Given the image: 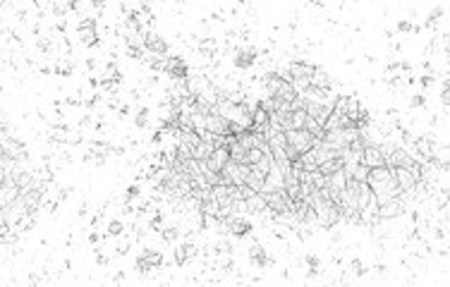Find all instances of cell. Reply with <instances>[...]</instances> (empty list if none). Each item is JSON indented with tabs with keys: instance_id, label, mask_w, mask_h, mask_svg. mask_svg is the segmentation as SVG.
<instances>
[{
	"instance_id": "obj_12",
	"label": "cell",
	"mask_w": 450,
	"mask_h": 287,
	"mask_svg": "<svg viewBox=\"0 0 450 287\" xmlns=\"http://www.w3.org/2000/svg\"><path fill=\"white\" fill-rule=\"evenodd\" d=\"M306 263H309V273H311V275L319 273V268H321V261H319L316 256H306Z\"/></svg>"
},
{
	"instance_id": "obj_24",
	"label": "cell",
	"mask_w": 450,
	"mask_h": 287,
	"mask_svg": "<svg viewBox=\"0 0 450 287\" xmlns=\"http://www.w3.org/2000/svg\"><path fill=\"white\" fill-rule=\"evenodd\" d=\"M91 2H93L96 7H103V0H91Z\"/></svg>"
},
{
	"instance_id": "obj_18",
	"label": "cell",
	"mask_w": 450,
	"mask_h": 287,
	"mask_svg": "<svg viewBox=\"0 0 450 287\" xmlns=\"http://www.w3.org/2000/svg\"><path fill=\"white\" fill-rule=\"evenodd\" d=\"M424 101H426V98H424V96H421V93H417V96H412V101H410V106H412V108H421V106H424Z\"/></svg>"
},
{
	"instance_id": "obj_15",
	"label": "cell",
	"mask_w": 450,
	"mask_h": 287,
	"mask_svg": "<svg viewBox=\"0 0 450 287\" xmlns=\"http://www.w3.org/2000/svg\"><path fill=\"white\" fill-rule=\"evenodd\" d=\"M163 239H165V242H175V239H178V228H168V230L163 232Z\"/></svg>"
},
{
	"instance_id": "obj_11",
	"label": "cell",
	"mask_w": 450,
	"mask_h": 287,
	"mask_svg": "<svg viewBox=\"0 0 450 287\" xmlns=\"http://www.w3.org/2000/svg\"><path fill=\"white\" fill-rule=\"evenodd\" d=\"M438 17H443V7H433V10H431V15H429V19H426V27L431 29L433 24L438 22Z\"/></svg>"
},
{
	"instance_id": "obj_13",
	"label": "cell",
	"mask_w": 450,
	"mask_h": 287,
	"mask_svg": "<svg viewBox=\"0 0 450 287\" xmlns=\"http://www.w3.org/2000/svg\"><path fill=\"white\" fill-rule=\"evenodd\" d=\"M122 230H125V228H122V223H120V220H113V223L108 225V234H113V237H118Z\"/></svg>"
},
{
	"instance_id": "obj_14",
	"label": "cell",
	"mask_w": 450,
	"mask_h": 287,
	"mask_svg": "<svg viewBox=\"0 0 450 287\" xmlns=\"http://www.w3.org/2000/svg\"><path fill=\"white\" fill-rule=\"evenodd\" d=\"M146 115H149V110H146V108H142V110L137 113V117H134V125H137V127H144L146 120H149Z\"/></svg>"
},
{
	"instance_id": "obj_10",
	"label": "cell",
	"mask_w": 450,
	"mask_h": 287,
	"mask_svg": "<svg viewBox=\"0 0 450 287\" xmlns=\"http://www.w3.org/2000/svg\"><path fill=\"white\" fill-rule=\"evenodd\" d=\"M79 34H82V43H84V46H96V43H98L96 27H91V29H79Z\"/></svg>"
},
{
	"instance_id": "obj_6",
	"label": "cell",
	"mask_w": 450,
	"mask_h": 287,
	"mask_svg": "<svg viewBox=\"0 0 450 287\" xmlns=\"http://www.w3.org/2000/svg\"><path fill=\"white\" fill-rule=\"evenodd\" d=\"M144 46H146V51H151L153 55H165L168 53V43L163 41L161 36H156V34H146L144 31Z\"/></svg>"
},
{
	"instance_id": "obj_8",
	"label": "cell",
	"mask_w": 450,
	"mask_h": 287,
	"mask_svg": "<svg viewBox=\"0 0 450 287\" xmlns=\"http://www.w3.org/2000/svg\"><path fill=\"white\" fill-rule=\"evenodd\" d=\"M254 60H256V53L254 51H237L235 55V67H240V70H247V67H252Z\"/></svg>"
},
{
	"instance_id": "obj_2",
	"label": "cell",
	"mask_w": 450,
	"mask_h": 287,
	"mask_svg": "<svg viewBox=\"0 0 450 287\" xmlns=\"http://www.w3.org/2000/svg\"><path fill=\"white\" fill-rule=\"evenodd\" d=\"M393 170H395L397 187L402 189V194H412L414 187H417V179H414V175L410 172V168H405V165H397V168H393Z\"/></svg>"
},
{
	"instance_id": "obj_20",
	"label": "cell",
	"mask_w": 450,
	"mask_h": 287,
	"mask_svg": "<svg viewBox=\"0 0 450 287\" xmlns=\"http://www.w3.org/2000/svg\"><path fill=\"white\" fill-rule=\"evenodd\" d=\"M431 82H433V77H429V74H426V77H421V84H424V86H429Z\"/></svg>"
},
{
	"instance_id": "obj_1",
	"label": "cell",
	"mask_w": 450,
	"mask_h": 287,
	"mask_svg": "<svg viewBox=\"0 0 450 287\" xmlns=\"http://www.w3.org/2000/svg\"><path fill=\"white\" fill-rule=\"evenodd\" d=\"M165 74H170L173 79H182V82H187L189 77H187V62L178 57V55H168L165 57V67H163Z\"/></svg>"
},
{
	"instance_id": "obj_17",
	"label": "cell",
	"mask_w": 450,
	"mask_h": 287,
	"mask_svg": "<svg viewBox=\"0 0 450 287\" xmlns=\"http://www.w3.org/2000/svg\"><path fill=\"white\" fill-rule=\"evenodd\" d=\"M397 31H414V24L407 22V19H402V22H397Z\"/></svg>"
},
{
	"instance_id": "obj_16",
	"label": "cell",
	"mask_w": 450,
	"mask_h": 287,
	"mask_svg": "<svg viewBox=\"0 0 450 287\" xmlns=\"http://www.w3.org/2000/svg\"><path fill=\"white\" fill-rule=\"evenodd\" d=\"M137 197H139V187H137V184H132V187L127 189L125 201H132V199H137Z\"/></svg>"
},
{
	"instance_id": "obj_23",
	"label": "cell",
	"mask_w": 450,
	"mask_h": 287,
	"mask_svg": "<svg viewBox=\"0 0 450 287\" xmlns=\"http://www.w3.org/2000/svg\"><path fill=\"white\" fill-rule=\"evenodd\" d=\"M311 5H316V7H324V0H309Z\"/></svg>"
},
{
	"instance_id": "obj_9",
	"label": "cell",
	"mask_w": 450,
	"mask_h": 287,
	"mask_svg": "<svg viewBox=\"0 0 450 287\" xmlns=\"http://www.w3.org/2000/svg\"><path fill=\"white\" fill-rule=\"evenodd\" d=\"M249 258H252L254 266H259V268H264L266 263H269V256H266V249L264 247H259V244H254L252 249H249Z\"/></svg>"
},
{
	"instance_id": "obj_4",
	"label": "cell",
	"mask_w": 450,
	"mask_h": 287,
	"mask_svg": "<svg viewBox=\"0 0 450 287\" xmlns=\"http://www.w3.org/2000/svg\"><path fill=\"white\" fill-rule=\"evenodd\" d=\"M163 263V256L158 251L153 249H144V254L137 258V268L139 270H151V268H158Z\"/></svg>"
},
{
	"instance_id": "obj_22",
	"label": "cell",
	"mask_w": 450,
	"mask_h": 287,
	"mask_svg": "<svg viewBox=\"0 0 450 287\" xmlns=\"http://www.w3.org/2000/svg\"><path fill=\"white\" fill-rule=\"evenodd\" d=\"M161 134H163V132H156V134L151 137V142H153V144H158V142H161Z\"/></svg>"
},
{
	"instance_id": "obj_3",
	"label": "cell",
	"mask_w": 450,
	"mask_h": 287,
	"mask_svg": "<svg viewBox=\"0 0 450 287\" xmlns=\"http://www.w3.org/2000/svg\"><path fill=\"white\" fill-rule=\"evenodd\" d=\"M361 163H366L369 168L388 165V163H386V153H383V148H378V146H366V148H364V153H361Z\"/></svg>"
},
{
	"instance_id": "obj_19",
	"label": "cell",
	"mask_w": 450,
	"mask_h": 287,
	"mask_svg": "<svg viewBox=\"0 0 450 287\" xmlns=\"http://www.w3.org/2000/svg\"><path fill=\"white\" fill-rule=\"evenodd\" d=\"M65 5H67L70 10H77V7H79V0H65Z\"/></svg>"
},
{
	"instance_id": "obj_5",
	"label": "cell",
	"mask_w": 450,
	"mask_h": 287,
	"mask_svg": "<svg viewBox=\"0 0 450 287\" xmlns=\"http://www.w3.org/2000/svg\"><path fill=\"white\" fill-rule=\"evenodd\" d=\"M225 225L230 228V232H233L235 237H247L249 230H252V223L244 220V218H237V215H228V218H225Z\"/></svg>"
},
{
	"instance_id": "obj_21",
	"label": "cell",
	"mask_w": 450,
	"mask_h": 287,
	"mask_svg": "<svg viewBox=\"0 0 450 287\" xmlns=\"http://www.w3.org/2000/svg\"><path fill=\"white\" fill-rule=\"evenodd\" d=\"M96 261H98V263H101V266H103V263H108V258H106V256H103V254H98V256H96Z\"/></svg>"
},
{
	"instance_id": "obj_7",
	"label": "cell",
	"mask_w": 450,
	"mask_h": 287,
	"mask_svg": "<svg viewBox=\"0 0 450 287\" xmlns=\"http://www.w3.org/2000/svg\"><path fill=\"white\" fill-rule=\"evenodd\" d=\"M197 254V249H194V244H189V242H184V244H180L178 249H175V261H178V266H182V263H187L192 256Z\"/></svg>"
}]
</instances>
